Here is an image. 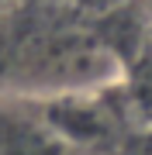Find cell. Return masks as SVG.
<instances>
[{
	"label": "cell",
	"mask_w": 152,
	"mask_h": 155,
	"mask_svg": "<svg viewBox=\"0 0 152 155\" xmlns=\"http://www.w3.org/2000/svg\"><path fill=\"white\" fill-rule=\"evenodd\" d=\"M0 155H90L45 114L0 104Z\"/></svg>",
	"instance_id": "1"
},
{
	"label": "cell",
	"mask_w": 152,
	"mask_h": 155,
	"mask_svg": "<svg viewBox=\"0 0 152 155\" xmlns=\"http://www.w3.org/2000/svg\"><path fill=\"white\" fill-rule=\"evenodd\" d=\"M124 155H152V127L138 131L135 138H128V145H124Z\"/></svg>",
	"instance_id": "2"
}]
</instances>
